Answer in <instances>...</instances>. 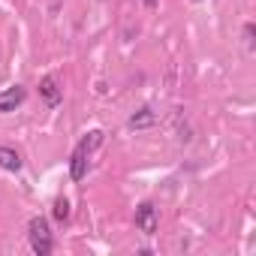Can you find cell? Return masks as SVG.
<instances>
[{
	"instance_id": "1",
	"label": "cell",
	"mask_w": 256,
	"mask_h": 256,
	"mask_svg": "<svg viewBox=\"0 0 256 256\" xmlns=\"http://www.w3.org/2000/svg\"><path fill=\"white\" fill-rule=\"evenodd\" d=\"M100 145H102V130H90V133L76 145V151H72V157H70V178H72V181H82V178L88 175L90 154H94Z\"/></svg>"
},
{
	"instance_id": "2",
	"label": "cell",
	"mask_w": 256,
	"mask_h": 256,
	"mask_svg": "<svg viewBox=\"0 0 256 256\" xmlns=\"http://www.w3.org/2000/svg\"><path fill=\"white\" fill-rule=\"evenodd\" d=\"M28 241H30V250L36 256H48L54 250V235H52V226L46 217H34L28 223Z\"/></svg>"
},
{
	"instance_id": "3",
	"label": "cell",
	"mask_w": 256,
	"mask_h": 256,
	"mask_svg": "<svg viewBox=\"0 0 256 256\" xmlns=\"http://www.w3.org/2000/svg\"><path fill=\"white\" fill-rule=\"evenodd\" d=\"M136 229L145 232V235H157V229H160V214H157L154 202H142V205L136 208Z\"/></svg>"
},
{
	"instance_id": "4",
	"label": "cell",
	"mask_w": 256,
	"mask_h": 256,
	"mask_svg": "<svg viewBox=\"0 0 256 256\" xmlns=\"http://www.w3.org/2000/svg\"><path fill=\"white\" fill-rule=\"evenodd\" d=\"M24 100H28V90H24L22 84H12V88H6V90H0V114L16 112Z\"/></svg>"
},
{
	"instance_id": "5",
	"label": "cell",
	"mask_w": 256,
	"mask_h": 256,
	"mask_svg": "<svg viewBox=\"0 0 256 256\" xmlns=\"http://www.w3.org/2000/svg\"><path fill=\"white\" fill-rule=\"evenodd\" d=\"M40 96H42L46 106H52V108H58V106L64 102V90H60V84H58L54 76H46V78L40 82Z\"/></svg>"
},
{
	"instance_id": "6",
	"label": "cell",
	"mask_w": 256,
	"mask_h": 256,
	"mask_svg": "<svg viewBox=\"0 0 256 256\" xmlns=\"http://www.w3.org/2000/svg\"><path fill=\"white\" fill-rule=\"evenodd\" d=\"M157 124V114L145 106V108H139V112H133L130 114V120H126V126L130 130H151V126Z\"/></svg>"
},
{
	"instance_id": "7",
	"label": "cell",
	"mask_w": 256,
	"mask_h": 256,
	"mask_svg": "<svg viewBox=\"0 0 256 256\" xmlns=\"http://www.w3.org/2000/svg\"><path fill=\"white\" fill-rule=\"evenodd\" d=\"M22 157L16 148H6V145H0V169L4 172H22Z\"/></svg>"
},
{
	"instance_id": "8",
	"label": "cell",
	"mask_w": 256,
	"mask_h": 256,
	"mask_svg": "<svg viewBox=\"0 0 256 256\" xmlns=\"http://www.w3.org/2000/svg\"><path fill=\"white\" fill-rule=\"evenodd\" d=\"M52 214H54V220H58V223H66V220H70V202H66L64 196H60V199H54Z\"/></svg>"
},
{
	"instance_id": "9",
	"label": "cell",
	"mask_w": 256,
	"mask_h": 256,
	"mask_svg": "<svg viewBox=\"0 0 256 256\" xmlns=\"http://www.w3.org/2000/svg\"><path fill=\"white\" fill-rule=\"evenodd\" d=\"M244 46L253 52V24H244Z\"/></svg>"
},
{
	"instance_id": "10",
	"label": "cell",
	"mask_w": 256,
	"mask_h": 256,
	"mask_svg": "<svg viewBox=\"0 0 256 256\" xmlns=\"http://www.w3.org/2000/svg\"><path fill=\"white\" fill-rule=\"evenodd\" d=\"M142 4H145L148 10H154V6H157V0H142Z\"/></svg>"
},
{
	"instance_id": "11",
	"label": "cell",
	"mask_w": 256,
	"mask_h": 256,
	"mask_svg": "<svg viewBox=\"0 0 256 256\" xmlns=\"http://www.w3.org/2000/svg\"><path fill=\"white\" fill-rule=\"evenodd\" d=\"M190 4H202V0H190Z\"/></svg>"
}]
</instances>
